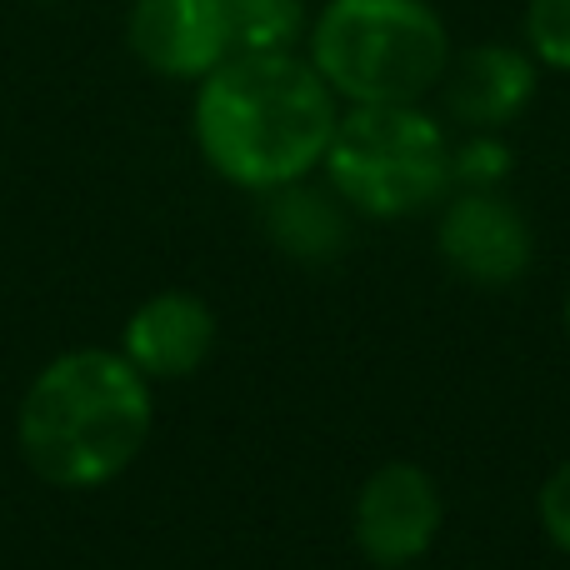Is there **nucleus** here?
<instances>
[{
    "label": "nucleus",
    "mask_w": 570,
    "mask_h": 570,
    "mask_svg": "<svg viewBox=\"0 0 570 570\" xmlns=\"http://www.w3.org/2000/svg\"><path fill=\"white\" fill-rule=\"evenodd\" d=\"M341 100L301 50H236L196 80L190 130L220 180L271 196L321 170Z\"/></svg>",
    "instance_id": "f257e3e1"
},
{
    "label": "nucleus",
    "mask_w": 570,
    "mask_h": 570,
    "mask_svg": "<svg viewBox=\"0 0 570 570\" xmlns=\"http://www.w3.org/2000/svg\"><path fill=\"white\" fill-rule=\"evenodd\" d=\"M156 401L150 381L120 351H66L30 381L16 415L26 465L60 491H96L146 451Z\"/></svg>",
    "instance_id": "f03ea898"
},
{
    "label": "nucleus",
    "mask_w": 570,
    "mask_h": 570,
    "mask_svg": "<svg viewBox=\"0 0 570 570\" xmlns=\"http://www.w3.org/2000/svg\"><path fill=\"white\" fill-rule=\"evenodd\" d=\"M305 40V60L345 106H421L455 56L431 0H325Z\"/></svg>",
    "instance_id": "7ed1b4c3"
},
{
    "label": "nucleus",
    "mask_w": 570,
    "mask_h": 570,
    "mask_svg": "<svg viewBox=\"0 0 570 570\" xmlns=\"http://www.w3.org/2000/svg\"><path fill=\"white\" fill-rule=\"evenodd\" d=\"M331 196L371 220L431 210L455 186V146L441 116L421 106H351L325 150Z\"/></svg>",
    "instance_id": "20e7f679"
},
{
    "label": "nucleus",
    "mask_w": 570,
    "mask_h": 570,
    "mask_svg": "<svg viewBox=\"0 0 570 570\" xmlns=\"http://www.w3.org/2000/svg\"><path fill=\"white\" fill-rule=\"evenodd\" d=\"M441 491L421 465L391 461L355 495V546L371 566L401 570L431 551L441 531Z\"/></svg>",
    "instance_id": "39448f33"
},
{
    "label": "nucleus",
    "mask_w": 570,
    "mask_h": 570,
    "mask_svg": "<svg viewBox=\"0 0 570 570\" xmlns=\"http://www.w3.org/2000/svg\"><path fill=\"white\" fill-rule=\"evenodd\" d=\"M445 266L475 285H511L525 276L535 256V236L525 216L495 190H461L445 200L441 226H435Z\"/></svg>",
    "instance_id": "423d86ee"
},
{
    "label": "nucleus",
    "mask_w": 570,
    "mask_h": 570,
    "mask_svg": "<svg viewBox=\"0 0 570 570\" xmlns=\"http://www.w3.org/2000/svg\"><path fill=\"white\" fill-rule=\"evenodd\" d=\"M126 36L140 66L166 80H206L236 56L226 0H136Z\"/></svg>",
    "instance_id": "0eeeda50"
},
{
    "label": "nucleus",
    "mask_w": 570,
    "mask_h": 570,
    "mask_svg": "<svg viewBox=\"0 0 570 570\" xmlns=\"http://www.w3.org/2000/svg\"><path fill=\"white\" fill-rule=\"evenodd\" d=\"M535 86H541V60L521 46H471L455 50L451 66H445L441 86V116L485 136L505 130L511 120L525 116V106L535 100Z\"/></svg>",
    "instance_id": "6e6552de"
},
{
    "label": "nucleus",
    "mask_w": 570,
    "mask_h": 570,
    "mask_svg": "<svg viewBox=\"0 0 570 570\" xmlns=\"http://www.w3.org/2000/svg\"><path fill=\"white\" fill-rule=\"evenodd\" d=\"M216 351V311L190 291H160L140 301L120 335V355L156 381H186Z\"/></svg>",
    "instance_id": "1a4fd4ad"
},
{
    "label": "nucleus",
    "mask_w": 570,
    "mask_h": 570,
    "mask_svg": "<svg viewBox=\"0 0 570 570\" xmlns=\"http://www.w3.org/2000/svg\"><path fill=\"white\" fill-rule=\"evenodd\" d=\"M266 226L291 256H305V261L335 256L345 246V206L331 200L325 190H305L301 180L271 190Z\"/></svg>",
    "instance_id": "9d476101"
},
{
    "label": "nucleus",
    "mask_w": 570,
    "mask_h": 570,
    "mask_svg": "<svg viewBox=\"0 0 570 570\" xmlns=\"http://www.w3.org/2000/svg\"><path fill=\"white\" fill-rule=\"evenodd\" d=\"M236 50H295L305 30L301 0H226Z\"/></svg>",
    "instance_id": "9b49d317"
},
{
    "label": "nucleus",
    "mask_w": 570,
    "mask_h": 570,
    "mask_svg": "<svg viewBox=\"0 0 570 570\" xmlns=\"http://www.w3.org/2000/svg\"><path fill=\"white\" fill-rule=\"evenodd\" d=\"M525 50L570 76V0H525Z\"/></svg>",
    "instance_id": "f8f14e48"
},
{
    "label": "nucleus",
    "mask_w": 570,
    "mask_h": 570,
    "mask_svg": "<svg viewBox=\"0 0 570 570\" xmlns=\"http://www.w3.org/2000/svg\"><path fill=\"white\" fill-rule=\"evenodd\" d=\"M505 170H511V150L495 136H485V130H475L465 146H455V180L465 190H495V180Z\"/></svg>",
    "instance_id": "ddd939ff"
},
{
    "label": "nucleus",
    "mask_w": 570,
    "mask_h": 570,
    "mask_svg": "<svg viewBox=\"0 0 570 570\" xmlns=\"http://www.w3.org/2000/svg\"><path fill=\"white\" fill-rule=\"evenodd\" d=\"M541 525L556 546L570 556V461H561L541 485Z\"/></svg>",
    "instance_id": "4468645a"
},
{
    "label": "nucleus",
    "mask_w": 570,
    "mask_h": 570,
    "mask_svg": "<svg viewBox=\"0 0 570 570\" xmlns=\"http://www.w3.org/2000/svg\"><path fill=\"white\" fill-rule=\"evenodd\" d=\"M566 325H570V295H566Z\"/></svg>",
    "instance_id": "2eb2a0df"
},
{
    "label": "nucleus",
    "mask_w": 570,
    "mask_h": 570,
    "mask_svg": "<svg viewBox=\"0 0 570 570\" xmlns=\"http://www.w3.org/2000/svg\"><path fill=\"white\" fill-rule=\"evenodd\" d=\"M36 6H56V0H36Z\"/></svg>",
    "instance_id": "dca6fc26"
},
{
    "label": "nucleus",
    "mask_w": 570,
    "mask_h": 570,
    "mask_svg": "<svg viewBox=\"0 0 570 570\" xmlns=\"http://www.w3.org/2000/svg\"><path fill=\"white\" fill-rule=\"evenodd\" d=\"M401 570H405V566H401Z\"/></svg>",
    "instance_id": "f3484780"
}]
</instances>
